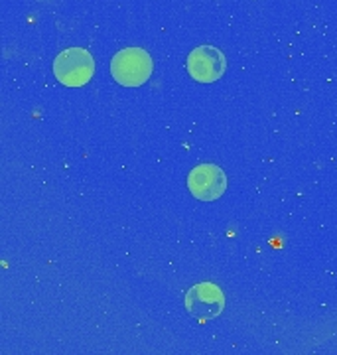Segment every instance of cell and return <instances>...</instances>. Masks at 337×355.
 <instances>
[{
  "mask_svg": "<svg viewBox=\"0 0 337 355\" xmlns=\"http://www.w3.org/2000/svg\"><path fill=\"white\" fill-rule=\"evenodd\" d=\"M154 71L152 55L144 48H123L111 60L112 79L123 87L144 85Z\"/></svg>",
  "mask_w": 337,
  "mask_h": 355,
  "instance_id": "1",
  "label": "cell"
},
{
  "mask_svg": "<svg viewBox=\"0 0 337 355\" xmlns=\"http://www.w3.org/2000/svg\"><path fill=\"white\" fill-rule=\"evenodd\" d=\"M53 76L67 87H83L93 79L95 60L85 48H67L53 60Z\"/></svg>",
  "mask_w": 337,
  "mask_h": 355,
  "instance_id": "2",
  "label": "cell"
},
{
  "mask_svg": "<svg viewBox=\"0 0 337 355\" xmlns=\"http://www.w3.org/2000/svg\"><path fill=\"white\" fill-rule=\"evenodd\" d=\"M186 308L189 316L198 322H207L217 318L225 308V296L221 288L213 282H200L191 286L186 294Z\"/></svg>",
  "mask_w": 337,
  "mask_h": 355,
  "instance_id": "3",
  "label": "cell"
},
{
  "mask_svg": "<svg viewBox=\"0 0 337 355\" xmlns=\"http://www.w3.org/2000/svg\"><path fill=\"white\" fill-rule=\"evenodd\" d=\"M187 73L200 83H213L221 79L227 69V58L223 51L213 46H200L187 55Z\"/></svg>",
  "mask_w": 337,
  "mask_h": 355,
  "instance_id": "4",
  "label": "cell"
},
{
  "mask_svg": "<svg viewBox=\"0 0 337 355\" xmlns=\"http://www.w3.org/2000/svg\"><path fill=\"white\" fill-rule=\"evenodd\" d=\"M187 188L201 202H215L227 190V176L217 164H200L189 172Z\"/></svg>",
  "mask_w": 337,
  "mask_h": 355,
  "instance_id": "5",
  "label": "cell"
}]
</instances>
